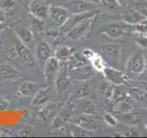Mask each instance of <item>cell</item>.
<instances>
[{"label":"cell","mask_w":147,"mask_h":138,"mask_svg":"<svg viewBox=\"0 0 147 138\" xmlns=\"http://www.w3.org/2000/svg\"><path fill=\"white\" fill-rule=\"evenodd\" d=\"M35 53H36V57L38 59V61L44 64L45 62L47 61L50 57L53 56L52 55L53 50L48 43H46L44 41H40L36 44Z\"/></svg>","instance_id":"obj_17"},{"label":"cell","mask_w":147,"mask_h":138,"mask_svg":"<svg viewBox=\"0 0 147 138\" xmlns=\"http://www.w3.org/2000/svg\"><path fill=\"white\" fill-rule=\"evenodd\" d=\"M55 87L59 94H63L69 89V87L71 85V77L67 73V69L65 66L60 68V71L55 78Z\"/></svg>","instance_id":"obj_13"},{"label":"cell","mask_w":147,"mask_h":138,"mask_svg":"<svg viewBox=\"0 0 147 138\" xmlns=\"http://www.w3.org/2000/svg\"><path fill=\"white\" fill-rule=\"evenodd\" d=\"M99 4L101 6L109 9V10H115L119 7V0H100Z\"/></svg>","instance_id":"obj_33"},{"label":"cell","mask_w":147,"mask_h":138,"mask_svg":"<svg viewBox=\"0 0 147 138\" xmlns=\"http://www.w3.org/2000/svg\"><path fill=\"white\" fill-rule=\"evenodd\" d=\"M90 94V86L85 81H79V84H77L74 87L73 93L71 98L76 100L78 99L86 98Z\"/></svg>","instance_id":"obj_21"},{"label":"cell","mask_w":147,"mask_h":138,"mask_svg":"<svg viewBox=\"0 0 147 138\" xmlns=\"http://www.w3.org/2000/svg\"><path fill=\"white\" fill-rule=\"evenodd\" d=\"M121 45L116 43H105L101 45V54L106 62L112 66H119L121 60Z\"/></svg>","instance_id":"obj_3"},{"label":"cell","mask_w":147,"mask_h":138,"mask_svg":"<svg viewBox=\"0 0 147 138\" xmlns=\"http://www.w3.org/2000/svg\"><path fill=\"white\" fill-rule=\"evenodd\" d=\"M95 54H96V53L94 52V51H92L91 49H84L82 51V55L86 60H89V61L94 57Z\"/></svg>","instance_id":"obj_37"},{"label":"cell","mask_w":147,"mask_h":138,"mask_svg":"<svg viewBox=\"0 0 147 138\" xmlns=\"http://www.w3.org/2000/svg\"><path fill=\"white\" fill-rule=\"evenodd\" d=\"M121 114L119 115V118L121 122L129 123V124H137L139 123V116L135 113H132L131 112H119Z\"/></svg>","instance_id":"obj_29"},{"label":"cell","mask_w":147,"mask_h":138,"mask_svg":"<svg viewBox=\"0 0 147 138\" xmlns=\"http://www.w3.org/2000/svg\"><path fill=\"white\" fill-rule=\"evenodd\" d=\"M68 74L71 78L76 81H86L94 76V68L86 64L77 67H70Z\"/></svg>","instance_id":"obj_9"},{"label":"cell","mask_w":147,"mask_h":138,"mask_svg":"<svg viewBox=\"0 0 147 138\" xmlns=\"http://www.w3.org/2000/svg\"><path fill=\"white\" fill-rule=\"evenodd\" d=\"M145 1H146V2H147V0H145Z\"/></svg>","instance_id":"obj_42"},{"label":"cell","mask_w":147,"mask_h":138,"mask_svg":"<svg viewBox=\"0 0 147 138\" xmlns=\"http://www.w3.org/2000/svg\"><path fill=\"white\" fill-rule=\"evenodd\" d=\"M90 62H91V66L94 68V70L98 72L102 73L105 67L107 66L105 59L102 57V55H99L98 53H96L94 55V57L90 60Z\"/></svg>","instance_id":"obj_28"},{"label":"cell","mask_w":147,"mask_h":138,"mask_svg":"<svg viewBox=\"0 0 147 138\" xmlns=\"http://www.w3.org/2000/svg\"><path fill=\"white\" fill-rule=\"evenodd\" d=\"M74 105H75L76 110L79 112L90 115L98 113L96 103L92 99H88L87 97L74 100Z\"/></svg>","instance_id":"obj_10"},{"label":"cell","mask_w":147,"mask_h":138,"mask_svg":"<svg viewBox=\"0 0 147 138\" xmlns=\"http://www.w3.org/2000/svg\"><path fill=\"white\" fill-rule=\"evenodd\" d=\"M20 76L16 67L8 63L0 64V78L5 80H17Z\"/></svg>","instance_id":"obj_18"},{"label":"cell","mask_w":147,"mask_h":138,"mask_svg":"<svg viewBox=\"0 0 147 138\" xmlns=\"http://www.w3.org/2000/svg\"><path fill=\"white\" fill-rule=\"evenodd\" d=\"M95 18L96 16L86 18L84 21L78 23L77 25L73 27L70 30L66 32V37L70 40H79L83 37H85L89 32Z\"/></svg>","instance_id":"obj_5"},{"label":"cell","mask_w":147,"mask_h":138,"mask_svg":"<svg viewBox=\"0 0 147 138\" xmlns=\"http://www.w3.org/2000/svg\"><path fill=\"white\" fill-rule=\"evenodd\" d=\"M65 7L68 9L70 14H79L86 11L95 10L96 5L86 2L84 0H75V1H72L67 4Z\"/></svg>","instance_id":"obj_16"},{"label":"cell","mask_w":147,"mask_h":138,"mask_svg":"<svg viewBox=\"0 0 147 138\" xmlns=\"http://www.w3.org/2000/svg\"><path fill=\"white\" fill-rule=\"evenodd\" d=\"M5 21H6V11L2 7H0V24L5 23Z\"/></svg>","instance_id":"obj_40"},{"label":"cell","mask_w":147,"mask_h":138,"mask_svg":"<svg viewBox=\"0 0 147 138\" xmlns=\"http://www.w3.org/2000/svg\"><path fill=\"white\" fill-rule=\"evenodd\" d=\"M51 5L46 0H31L29 4L30 14L46 21L49 18Z\"/></svg>","instance_id":"obj_6"},{"label":"cell","mask_w":147,"mask_h":138,"mask_svg":"<svg viewBox=\"0 0 147 138\" xmlns=\"http://www.w3.org/2000/svg\"><path fill=\"white\" fill-rule=\"evenodd\" d=\"M68 125H69V131H70L72 136H90L93 133L92 131H88L86 129H84L76 125V124L68 122Z\"/></svg>","instance_id":"obj_27"},{"label":"cell","mask_w":147,"mask_h":138,"mask_svg":"<svg viewBox=\"0 0 147 138\" xmlns=\"http://www.w3.org/2000/svg\"><path fill=\"white\" fill-rule=\"evenodd\" d=\"M60 61L54 56L50 57L47 61L44 64V69H43V74H44V78L46 83H53L55 81L58 73L60 71Z\"/></svg>","instance_id":"obj_8"},{"label":"cell","mask_w":147,"mask_h":138,"mask_svg":"<svg viewBox=\"0 0 147 138\" xmlns=\"http://www.w3.org/2000/svg\"><path fill=\"white\" fill-rule=\"evenodd\" d=\"M146 66V60L144 54L142 52H137L128 58L125 64V69L128 73L140 75L144 71Z\"/></svg>","instance_id":"obj_4"},{"label":"cell","mask_w":147,"mask_h":138,"mask_svg":"<svg viewBox=\"0 0 147 138\" xmlns=\"http://www.w3.org/2000/svg\"><path fill=\"white\" fill-rule=\"evenodd\" d=\"M30 21L31 23V28L34 30H37L38 33H42L44 31V28H45V21L42 20H40V18L34 17L33 15L30 14Z\"/></svg>","instance_id":"obj_30"},{"label":"cell","mask_w":147,"mask_h":138,"mask_svg":"<svg viewBox=\"0 0 147 138\" xmlns=\"http://www.w3.org/2000/svg\"><path fill=\"white\" fill-rule=\"evenodd\" d=\"M134 8L147 18V2L146 1L144 3H137L135 5Z\"/></svg>","instance_id":"obj_36"},{"label":"cell","mask_w":147,"mask_h":138,"mask_svg":"<svg viewBox=\"0 0 147 138\" xmlns=\"http://www.w3.org/2000/svg\"><path fill=\"white\" fill-rule=\"evenodd\" d=\"M102 73L106 80L111 83L112 85H123L126 84L128 81L127 76L114 66H106Z\"/></svg>","instance_id":"obj_11"},{"label":"cell","mask_w":147,"mask_h":138,"mask_svg":"<svg viewBox=\"0 0 147 138\" xmlns=\"http://www.w3.org/2000/svg\"><path fill=\"white\" fill-rule=\"evenodd\" d=\"M15 5H16V2L14 1V0H7V1L4 3V6L2 7L4 9H11L14 7Z\"/></svg>","instance_id":"obj_39"},{"label":"cell","mask_w":147,"mask_h":138,"mask_svg":"<svg viewBox=\"0 0 147 138\" xmlns=\"http://www.w3.org/2000/svg\"><path fill=\"white\" fill-rule=\"evenodd\" d=\"M133 33H134V41L137 44L142 48H147V33L138 31H133Z\"/></svg>","instance_id":"obj_32"},{"label":"cell","mask_w":147,"mask_h":138,"mask_svg":"<svg viewBox=\"0 0 147 138\" xmlns=\"http://www.w3.org/2000/svg\"><path fill=\"white\" fill-rule=\"evenodd\" d=\"M63 105L62 102H49L43 105L40 110L39 114L44 122H52L57 113L63 109Z\"/></svg>","instance_id":"obj_12"},{"label":"cell","mask_w":147,"mask_h":138,"mask_svg":"<svg viewBox=\"0 0 147 138\" xmlns=\"http://www.w3.org/2000/svg\"><path fill=\"white\" fill-rule=\"evenodd\" d=\"M16 52H17V54L18 55V56H20L22 60H24L29 66H33L36 64L35 59L33 58V56H32L31 53H30V49L28 48L27 46H25L24 44L18 45L17 48H16Z\"/></svg>","instance_id":"obj_25"},{"label":"cell","mask_w":147,"mask_h":138,"mask_svg":"<svg viewBox=\"0 0 147 138\" xmlns=\"http://www.w3.org/2000/svg\"><path fill=\"white\" fill-rule=\"evenodd\" d=\"M8 107H9L8 100L0 96V110H5L8 109Z\"/></svg>","instance_id":"obj_38"},{"label":"cell","mask_w":147,"mask_h":138,"mask_svg":"<svg viewBox=\"0 0 147 138\" xmlns=\"http://www.w3.org/2000/svg\"><path fill=\"white\" fill-rule=\"evenodd\" d=\"M131 95L132 98H134L138 100H142L147 102V92L142 89H131Z\"/></svg>","instance_id":"obj_34"},{"label":"cell","mask_w":147,"mask_h":138,"mask_svg":"<svg viewBox=\"0 0 147 138\" xmlns=\"http://www.w3.org/2000/svg\"><path fill=\"white\" fill-rule=\"evenodd\" d=\"M132 31V25L125 22H109L102 26L98 30V34H105L113 40L121 39L124 35Z\"/></svg>","instance_id":"obj_1"},{"label":"cell","mask_w":147,"mask_h":138,"mask_svg":"<svg viewBox=\"0 0 147 138\" xmlns=\"http://www.w3.org/2000/svg\"><path fill=\"white\" fill-rule=\"evenodd\" d=\"M117 101V110L119 112H131L133 108V99L131 97L123 96L119 97Z\"/></svg>","instance_id":"obj_26"},{"label":"cell","mask_w":147,"mask_h":138,"mask_svg":"<svg viewBox=\"0 0 147 138\" xmlns=\"http://www.w3.org/2000/svg\"><path fill=\"white\" fill-rule=\"evenodd\" d=\"M70 112H66V110H63V109L60 110L57 113V115L55 116L53 121L51 122V128L53 130H58V129L63 128L66 123L69 122V119H70Z\"/></svg>","instance_id":"obj_20"},{"label":"cell","mask_w":147,"mask_h":138,"mask_svg":"<svg viewBox=\"0 0 147 138\" xmlns=\"http://www.w3.org/2000/svg\"><path fill=\"white\" fill-rule=\"evenodd\" d=\"M100 92L102 94L106 99H111L113 97H114V87L112 86L111 83L109 82H105L103 83L102 85L100 87Z\"/></svg>","instance_id":"obj_31"},{"label":"cell","mask_w":147,"mask_h":138,"mask_svg":"<svg viewBox=\"0 0 147 138\" xmlns=\"http://www.w3.org/2000/svg\"><path fill=\"white\" fill-rule=\"evenodd\" d=\"M69 122L76 124L78 126L86 129V130H88V131H92V132H95L98 129V122H96L93 115H90V114L82 113L79 115H76V116L70 117Z\"/></svg>","instance_id":"obj_7"},{"label":"cell","mask_w":147,"mask_h":138,"mask_svg":"<svg viewBox=\"0 0 147 138\" xmlns=\"http://www.w3.org/2000/svg\"><path fill=\"white\" fill-rule=\"evenodd\" d=\"M49 93H50V87H40L33 96V99L31 101V105L33 106H43L49 100Z\"/></svg>","instance_id":"obj_24"},{"label":"cell","mask_w":147,"mask_h":138,"mask_svg":"<svg viewBox=\"0 0 147 138\" xmlns=\"http://www.w3.org/2000/svg\"><path fill=\"white\" fill-rule=\"evenodd\" d=\"M123 21L127 23L129 25H137L140 24L141 22L146 20V18L141 14L138 10H136L135 8H131L128 9L127 11H125L122 15Z\"/></svg>","instance_id":"obj_19"},{"label":"cell","mask_w":147,"mask_h":138,"mask_svg":"<svg viewBox=\"0 0 147 138\" xmlns=\"http://www.w3.org/2000/svg\"><path fill=\"white\" fill-rule=\"evenodd\" d=\"M104 121L106 123L109 124V125H110V126H115L117 124V119L110 113H105L104 114Z\"/></svg>","instance_id":"obj_35"},{"label":"cell","mask_w":147,"mask_h":138,"mask_svg":"<svg viewBox=\"0 0 147 138\" xmlns=\"http://www.w3.org/2000/svg\"><path fill=\"white\" fill-rule=\"evenodd\" d=\"M40 86L36 84L34 82L25 81L20 86L18 89V94L23 97H31L36 94V92L40 89Z\"/></svg>","instance_id":"obj_22"},{"label":"cell","mask_w":147,"mask_h":138,"mask_svg":"<svg viewBox=\"0 0 147 138\" xmlns=\"http://www.w3.org/2000/svg\"><path fill=\"white\" fill-rule=\"evenodd\" d=\"M75 53V49L68 45H63L58 47L54 52V57H56L60 62L70 61V59Z\"/></svg>","instance_id":"obj_23"},{"label":"cell","mask_w":147,"mask_h":138,"mask_svg":"<svg viewBox=\"0 0 147 138\" xmlns=\"http://www.w3.org/2000/svg\"><path fill=\"white\" fill-rule=\"evenodd\" d=\"M16 35L22 44L31 49L34 46V35L32 30L26 26H18L15 29Z\"/></svg>","instance_id":"obj_15"},{"label":"cell","mask_w":147,"mask_h":138,"mask_svg":"<svg viewBox=\"0 0 147 138\" xmlns=\"http://www.w3.org/2000/svg\"><path fill=\"white\" fill-rule=\"evenodd\" d=\"M96 16V11L92 10V11H86V12H83L79 14H73V16H70V18H68V20L64 23V25L61 27L60 29L63 30V31L67 32L68 30H70L73 27H75L77 25L78 23H80L82 21H84L86 18H89L92 17Z\"/></svg>","instance_id":"obj_14"},{"label":"cell","mask_w":147,"mask_h":138,"mask_svg":"<svg viewBox=\"0 0 147 138\" xmlns=\"http://www.w3.org/2000/svg\"><path fill=\"white\" fill-rule=\"evenodd\" d=\"M84 1L91 3V4H94V5H98V4H99L100 0H84Z\"/></svg>","instance_id":"obj_41"},{"label":"cell","mask_w":147,"mask_h":138,"mask_svg":"<svg viewBox=\"0 0 147 138\" xmlns=\"http://www.w3.org/2000/svg\"><path fill=\"white\" fill-rule=\"evenodd\" d=\"M69 18H70V12L66 7L60 6L50 7L49 18L47 20H49L52 29H58V28L60 29L64 25Z\"/></svg>","instance_id":"obj_2"}]
</instances>
